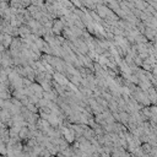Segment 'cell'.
<instances>
[{"instance_id": "obj_1", "label": "cell", "mask_w": 157, "mask_h": 157, "mask_svg": "<svg viewBox=\"0 0 157 157\" xmlns=\"http://www.w3.org/2000/svg\"><path fill=\"white\" fill-rule=\"evenodd\" d=\"M54 79H55V81L59 83V85H61V86H69V80L63 74H60V72H55V74H54Z\"/></svg>"}, {"instance_id": "obj_2", "label": "cell", "mask_w": 157, "mask_h": 157, "mask_svg": "<svg viewBox=\"0 0 157 157\" xmlns=\"http://www.w3.org/2000/svg\"><path fill=\"white\" fill-rule=\"evenodd\" d=\"M1 42H3V46L5 47V48H7V47H10L11 46V42H13V39H11V36L10 35H3V39H1Z\"/></svg>"}, {"instance_id": "obj_3", "label": "cell", "mask_w": 157, "mask_h": 157, "mask_svg": "<svg viewBox=\"0 0 157 157\" xmlns=\"http://www.w3.org/2000/svg\"><path fill=\"white\" fill-rule=\"evenodd\" d=\"M61 31H63V22H61V21H54L53 32L54 33H60Z\"/></svg>"}]
</instances>
